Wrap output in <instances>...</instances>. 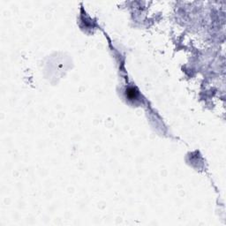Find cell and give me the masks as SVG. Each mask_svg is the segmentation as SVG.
Instances as JSON below:
<instances>
[{"label":"cell","instance_id":"obj_1","mask_svg":"<svg viewBox=\"0 0 226 226\" xmlns=\"http://www.w3.org/2000/svg\"><path fill=\"white\" fill-rule=\"evenodd\" d=\"M126 97L129 98V100H134L138 96V92L134 87H128L126 89Z\"/></svg>","mask_w":226,"mask_h":226}]
</instances>
